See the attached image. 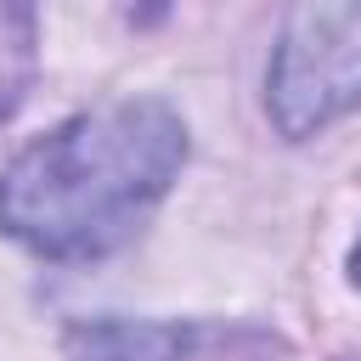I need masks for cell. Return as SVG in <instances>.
<instances>
[{"label": "cell", "instance_id": "4", "mask_svg": "<svg viewBox=\"0 0 361 361\" xmlns=\"http://www.w3.org/2000/svg\"><path fill=\"white\" fill-rule=\"evenodd\" d=\"M39 62V23L34 0H0V124L23 107Z\"/></svg>", "mask_w": 361, "mask_h": 361}, {"label": "cell", "instance_id": "1", "mask_svg": "<svg viewBox=\"0 0 361 361\" xmlns=\"http://www.w3.org/2000/svg\"><path fill=\"white\" fill-rule=\"evenodd\" d=\"M186 164V118L124 96L62 118L0 169V231L39 259H107L164 203Z\"/></svg>", "mask_w": 361, "mask_h": 361}, {"label": "cell", "instance_id": "3", "mask_svg": "<svg viewBox=\"0 0 361 361\" xmlns=\"http://www.w3.org/2000/svg\"><path fill=\"white\" fill-rule=\"evenodd\" d=\"M197 344L192 322H130L96 316L68 327V361H186Z\"/></svg>", "mask_w": 361, "mask_h": 361}, {"label": "cell", "instance_id": "2", "mask_svg": "<svg viewBox=\"0 0 361 361\" xmlns=\"http://www.w3.org/2000/svg\"><path fill=\"white\" fill-rule=\"evenodd\" d=\"M361 107V0H299L265 68V113L305 141Z\"/></svg>", "mask_w": 361, "mask_h": 361}, {"label": "cell", "instance_id": "5", "mask_svg": "<svg viewBox=\"0 0 361 361\" xmlns=\"http://www.w3.org/2000/svg\"><path fill=\"white\" fill-rule=\"evenodd\" d=\"M350 282L361 288V243H355V254H350Z\"/></svg>", "mask_w": 361, "mask_h": 361}]
</instances>
